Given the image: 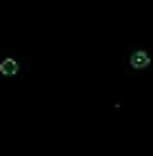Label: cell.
Wrapping results in <instances>:
<instances>
[{
  "mask_svg": "<svg viewBox=\"0 0 153 156\" xmlns=\"http://www.w3.org/2000/svg\"><path fill=\"white\" fill-rule=\"evenodd\" d=\"M127 64H130L133 69H148L151 67V54L145 49H135L130 56H127Z\"/></svg>",
  "mask_w": 153,
  "mask_h": 156,
  "instance_id": "cell-1",
  "label": "cell"
},
{
  "mask_svg": "<svg viewBox=\"0 0 153 156\" xmlns=\"http://www.w3.org/2000/svg\"><path fill=\"white\" fill-rule=\"evenodd\" d=\"M18 72H21V64L13 59V56H5V59L0 62V74L3 77H15Z\"/></svg>",
  "mask_w": 153,
  "mask_h": 156,
  "instance_id": "cell-2",
  "label": "cell"
}]
</instances>
